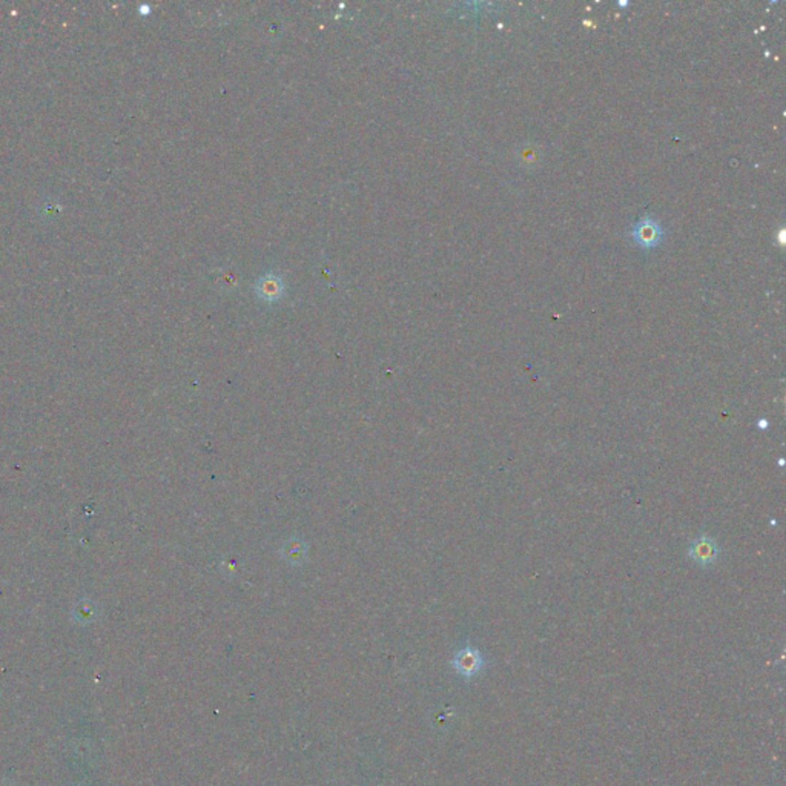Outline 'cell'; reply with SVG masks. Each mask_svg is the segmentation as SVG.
<instances>
[{"label": "cell", "mask_w": 786, "mask_h": 786, "mask_svg": "<svg viewBox=\"0 0 786 786\" xmlns=\"http://www.w3.org/2000/svg\"><path fill=\"white\" fill-rule=\"evenodd\" d=\"M631 236H633V238L636 240L638 244H640V246L651 248V246H655V244L660 240L662 229H660L657 221L651 220V218H645V220H640L639 223H636V226L633 228V231H631Z\"/></svg>", "instance_id": "3"}, {"label": "cell", "mask_w": 786, "mask_h": 786, "mask_svg": "<svg viewBox=\"0 0 786 786\" xmlns=\"http://www.w3.org/2000/svg\"><path fill=\"white\" fill-rule=\"evenodd\" d=\"M453 665L459 675L470 677V676H475L478 671H481L484 665V659L478 650L472 647H465L456 653V656L453 659Z\"/></svg>", "instance_id": "2"}, {"label": "cell", "mask_w": 786, "mask_h": 786, "mask_svg": "<svg viewBox=\"0 0 786 786\" xmlns=\"http://www.w3.org/2000/svg\"><path fill=\"white\" fill-rule=\"evenodd\" d=\"M309 547L300 538H291L286 539L284 544L280 548L281 558L292 567L303 565L308 560Z\"/></svg>", "instance_id": "4"}, {"label": "cell", "mask_w": 786, "mask_h": 786, "mask_svg": "<svg viewBox=\"0 0 786 786\" xmlns=\"http://www.w3.org/2000/svg\"><path fill=\"white\" fill-rule=\"evenodd\" d=\"M759 427H760V428H767V427H768V421H765V420H763V421H759Z\"/></svg>", "instance_id": "5"}, {"label": "cell", "mask_w": 786, "mask_h": 786, "mask_svg": "<svg viewBox=\"0 0 786 786\" xmlns=\"http://www.w3.org/2000/svg\"><path fill=\"white\" fill-rule=\"evenodd\" d=\"M720 555V547L716 539L708 535H700L688 547V556L702 568L711 567Z\"/></svg>", "instance_id": "1"}]
</instances>
